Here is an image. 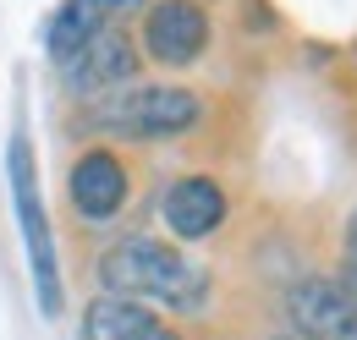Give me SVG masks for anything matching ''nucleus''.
Instances as JSON below:
<instances>
[{
	"label": "nucleus",
	"instance_id": "f257e3e1",
	"mask_svg": "<svg viewBox=\"0 0 357 340\" xmlns=\"http://www.w3.org/2000/svg\"><path fill=\"white\" fill-rule=\"evenodd\" d=\"M93 280L110 297H132L143 307H171V313H204L215 297V275L192 253H181L176 242H160V236L110 242L93 263Z\"/></svg>",
	"mask_w": 357,
	"mask_h": 340
},
{
	"label": "nucleus",
	"instance_id": "f03ea898",
	"mask_svg": "<svg viewBox=\"0 0 357 340\" xmlns=\"http://www.w3.org/2000/svg\"><path fill=\"white\" fill-rule=\"evenodd\" d=\"M209 99L187 83H132L99 105H83L77 127L93 143H171L204 127Z\"/></svg>",
	"mask_w": 357,
	"mask_h": 340
},
{
	"label": "nucleus",
	"instance_id": "7ed1b4c3",
	"mask_svg": "<svg viewBox=\"0 0 357 340\" xmlns=\"http://www.w3.org/2000/svg\"><path fill=\"white\" fill-rule=\"evenodd\" d=\"M6 176H11V209H17V231H22V247H28V269H33V291H39V313L61 318L66 307V280H61V253H55V231H50L45 214V192H39V165H33V143L28 132H11V148H6Z\"/></svg>",
	"mask_w": 357,
	"mask_h": 340
},
{
	"label": "nucleus",
	"instance_id": "20e7f679",
	"mask_svg": "<svg viewBox=\"0 0 357 340\" xmlns=\"http://www.w3.org/2000/svg\"><path fill=\"white\" fill-rule=\"evenodd\" d=\"M132 198H137V176L127 165V154H121V143H83L72 154L66 203H72V214L83 225H93V231L116 225L121 214L132 209Z\"/></svg>",
	"mask_w": 357,
	"mask_h": 340
},
{
	"label": "nucleus",
	"instance_id": "39448f33",
	"mask_svg": "<svg viewBox=\"0 0 357 340\" xmlns=\"http://www.w3.org/2000/svg\"><path fill=\"white\" fill-rule=\"evenodd\" d=\"M137 72H143V55H137V39L121 22H110V28L93 33L77 55L61 61V83H66V93H72L77 105H99V99L132 88Z\"/></svg>",
	"mask_w": 357,
	"mask_h": 340
},
{
	"label": "nucleus",
	"instance_id": "423d86ee",
	"mask_svg": "<svg viewBox=\"0 0 357 340\" xmlns=\"http://www.w3.org/2000/svg\"><path fill=\"white\" fill-rule=\"evenodd\" d=\"M215 39V22L198 0H154L143 6V22H137V55H149L154 66L165 72H187L209 55Z\"/></svg>",
	"mask_w": 357,
	"mask_h": 340
},
{
	"label": "nucleus",
	"instance_id": "0eeeda50",
	"mask_svg": "<svg viewBox=\"0 0 357 340\" xmlns=\"http://www.w3.org/2000/svg\"><path fill=\"white\" fill-rule=\"evenodd\" d=\"M280 307L303 340H357V275H303Z\"/></svg>",
	"mask_w": 357,
	"mask_h": 340
},
{
	"label": "nucleus",
	"instance_id": "6e6552de",
	"mask_svg": "<svg viewBox=\"0 0 357 340\" xmlns=\"http://www.w3.org/2000/svg\"><path fill=\"white\" fill-rule=\"evenodd\" d=\"M225 214H231V198H225L220 181L204 176V170L176 176V181L165 187V198H160V219H165V231L181 236V242H204V236H215V231L225 225Z\"/></svg>",
	"mask_w": 357,
	"mask_h": 340
},
{
	"label": "nucleus",
	"instance_id": "1a4fd4ad",
	"mask_svg": "<svg viewBox=\"0 0 357 340\" xmlns=\"http://www.w3.org/2000/svg\"><path fill=\"white\" fill-rule=\"evenodd\" d=\"M116 0H66L55 17H50V28H45V49H50V61L61 66L66 55H77L83 44L93 39V33H105L110 22H116Z\"/></svg>",
	"mask_w": 357,
	"mask_h": 340
},
{
	"label": "nucleus",
	"instance_id": "9d476101",
	"mask_svg": "<svg viewBox=\"0 0 357 340\" xmlns=\"http://www.w3.org/2000/svg\"><path fill=\"white\" fill-rule=\"evenodd\" d=\"M154 318H160V313H154V307H143V302L99 291V297L83 302L77 335H83V340H132V335H143V330H149Z\"/></svg>",
	"mask_w": 357,
	"mask_h": 340
},
{
	"label": "nucleus",
	"instance_id": "9b49d317",
	"mask_svg": "<svg viewBox=\"0 0 357 340\" xmlns=\"http://www.w3.org/2000/svg\"><path fill=\"white\" fill-rule=\"evenodd\" d=\"M341 269L357 275V209L347 214V225H341Z\"/></svg>",
	"mask_w": 357,
	"mask_h": 340
},
{
	"label": "nucleus",
	"instance_id": "f8f14e48",
	"mask_svg": "<svg viewBox=\"0 0 357 340\" xmlns=\"http://www.w3.org/2000/svg\"><path fill=\"white\" fill-rule=\"evenodd\" d=\"M132 340H187V335H181V330H171L165 318H154V324H149L143 335H132Z\"/></svg>",
	"mask_w": 357,
	"mask_h": 340
},
{
	"label": "nucleus",
	"instance_id": "ddd939ff",
	"mask_svg": "<svg viewBox=\"0 0 357 340\" xmlns=\"http://www.w3.org/2000/svg\"><path fill=\"white\" fill-rule=\"evenodd\" d=\"M116 6H121V11H127V6H154V0H116Z\"/></svg>",
	"mask_w": 357,
	"mask_h": 340
}]
</instances>
